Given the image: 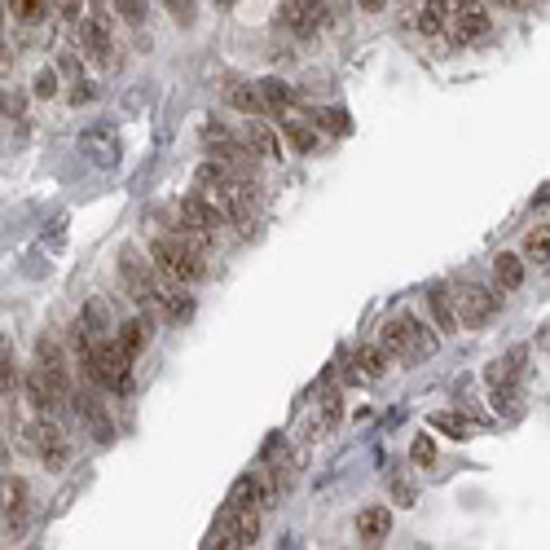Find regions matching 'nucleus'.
I'll use <instances>...</instances> for the list:
<instances>
[{"mask_svg": "<svg viewBox=\"0 0 550 550\" xmlns=\"http://www.w3.org/2000/svg\"><path fill=\"white\" fill-rule=\"evenodd\" d=\"M524 260H537V265L550 260V225H537V229L524 238Z\"/></svg>", "mask_w": 550, "mask_h": 550, "instance_id": "4be33fe9", "label": "nucleus"}, {"mask_svg": "<svg viewBox=\"0 0 550 550\" xmlns=\"http://www.w3.org/2000/svg\"><path fill=\"white\" fill-rule=\"evenodd\" d=\"M260 93H265V102H269V115H291V106H295V93H291V84H282V79H260Z\"/></svg>", "mask_w": 550, "mask_h": 550, "instance_id": "f3484780", "label": "nucleus"}, {"mask_svg": "<svg viewBox=\"0 0 550 550\" xmlns=\"http://www.w3.org/2000/svg\"><path fill=\"white\" fill-rule=\"evenodd\" d=\"M23 507H27V484H23V480H5V524H9V528H18Z\"/></svg>", "mask_w": 550, "mask_h": 550, "instance_id": "a211bd4d", "label": "nucleus"}, {"mask_svg": "<svg viewBox=\"0 0 550 550\" xmlns=\"http://www.w3.org/2000/svg\"><path fill=\"white\" fill-rule=\"evenodd\" d=\"M115 5H119V14H124L128 27H141V23H145V0H115Z\"/></svg>", "mask_w": 550, "mask_h": 550, "instance_id": "2f4dec72", "label": "nucleus"}, {"mask_svg": "<svg viewBox=\"0 0 550 550\" xmlns=\"http://www.w3.org/2000/svg\"><path fill=\"white\" fill-rule=\"evenodd\" d=\"M493 274H498V286H502V291H519V286H524V256L502 251V256L493 260Z\"/></svg>", "mask_w": 550, "mask_h": 550, "instance_id": "dca6fc26", "label": "nucleus"}, {"mask_svg": "<svg viewBox=\"0 0 550 550\" xmlns=\"http://www.w3.org/2000/svg\"><path fill=\"white\" fill-rule=\"evenodd\" d=\"M458 5H462V9H476V0H458Z\"/></svg>", "mask_w": 550, "mask_h": 550, "instance_id": "ea45409f", "label": "nucleus"}, {"mask_svg": "<svg viewBox=\"0 0 550 550\" xmlns=\"http://www.w3.org/2000/svg\"><path fill=\"white\" fill-rule=\"evenodd\" d=\"M70 392L67 387H58V383H53V378L44 375V370H40V366H35L32 375H27V401H32L35 410H58V406H62V401H67Z\"/></svg>", "mask_w": 550, "mask_h": 550, "instance_id": "0eeeda50", "label": "nucleus"}, {"mask_svg": "<svg viewBox=\"0 0 550 550\" xmlns=\"http://www.w3.org/2000/svg\"><path fill=\"white\" fill-rule=\"evenodd\" d=\"M27 449L35 458H44L49 467H62L67 462V445H62V432L53 423H32L27 427Z\"/></svg>", "mask_w": 550, "mask_h": 550, "instance_id": "20e7f679", "label": "nucleus"}, {"mask_svg": "<svg viewBox=\"0 0 550 550\" xmlns=\"http://www.w3.org/2000/svg\"><path fill=\"white\" fill-rule=\"evenodd\" d=\"M282 133H286V141L300 150V154H312V145H317V137H312V128H304V124H295V119H282Z\"/></svg>", "mask_w": 550, "mask_h": 550, "instance_id": "b1692460", "label": "nucleus"}, {"mask_svg": "<svg viewBox=\"0 0 550 550\" xmlns=\"http://www.w3.org/2000/svg\"><path fill=\"white\" fill-rule=\"evenodd\" d=\"M32 93L35 98H53L58 93V70H35V79H32Z\"/></svg>", "mask_w": 550, "mask_h": 550, "instance_id": "c756f323", "label": "nucleus"}, {"mask_svg": "<svg viewBox=\"0 0 550 550\" xmlns=\"http://www.w3.org/2000/svg\"><path fill=\"white\" fill-rule=\"evenodd\" d=\"M79 35H84V49H89V58H93L98 67H110V49H115V40H110V18H106L102 9L84 18Z\"/></svg>", "mask_w": 550, "mask_h": 550, "instance_id": "423d86ee", "label": "nucleus"}, {"mask_svg": "<svg viewBox=\"0 0 550 550\" xmlns=\"http://www.w3.org/2000/svg\"><path fill=\"white\" fill-rule=\"evenodd\" d=\"M35 366H40L44 375L53 378L58 387H67V392H70V370H67V357H62V348L53 344V340H40V344H35Z\"/></svg>", "mask_w": 550, "mask_h": 550, "instance_id": "1a4fd4ad", "label": "nucleus"}, {"mask_svg": "<svg viewBox=\"0 0 550 550\" xmlns=\"http://www.w3.org/2000/svg\"><path fill=\"white\" fill-rule=\"evenodd\" d=\"M225 102L234 106V110H242V115H269L265 93L251 89V84H229V89H225Z\"/></svg>", "mask_w": 550, "mask_h": 550, "instance_id": "f8f14e48", "label": "nucleus"}, {"mask_svg": "<svg viewBox=\"0 0 550 550\" xmlns=\"http://www.w3.org/2000/svg\"><path fill=\"white\" fill-rule=\"evenodd\" d=\"M159 309L168 312L172 322H185V317L194 312V304H190V295H185V291H181V282H176V286H168V291H163V300H159Z\"/></svg>", "mask_w": 550, "mask_h": 550, "instance_id": "aec40b11", "label": "nucleus"}, {"mask_svg": "<svg viewBox=\"0 0 550 550\" xmlns=\"http://www.w3.org/2000/svg\"><path fill=\"white\" fill-rule=\"evenodd\" d=\"M489 27H493V23H489V14H480V9H462V14H458V23H453V35H458L462 44H471V40H484Z\"/></svg>", "mask_w": 550, "mask_h": 550, "instance_id": "2eb2a0df", "label": "nucleus"}, {"mask_svg": "<svg viewBox=\"0 0 550 550\" xmlns=\"http://www.w3.org/2000/svg\"><path fill=\"white\" fill-rule=\"evenodd\" d=\"M49 5L53 0H14V14H18V23H40L49 14Z\"/></svg>", "mask_w": 550, "mask_h": 550, "instance_id": "cd10ccee", "label": "nucleus"}, {"mask_svg": "<svg viewBox=\"0 0 550 550\" xmlns=\"http://www.w3.org/2000/svg\"><path fill=\"white\" fill-rule=\"evenodd\" d=\"M357 5H361V14H378L383 9V0H357Z\"/></svg>", "mask_w": 550, "mask_h": 550, "instance_id": "4c0bfd02", "label": "nucleus"}, {"mask_svg": "<svg viewBox=\"0 0 550 550\" xmlns=\"http://www.w3.org/2000/svg\"><path fill=\"white\" fill-rule=\"evenodd\" d=\"M410 348H414V357H432V352H436L432 326H423V322H414V317H410Z\"/></svg>", "mask_w": 550, "mask_h": 550, "instance_id": "a878e982", "label": "nucleus"}, {"mask_svg": "<svg viewBox=\"0 0 550 550\" xmlns=\"http://www.w3.org/2000/svg\"><path fill=\"white\" fill-rule=\"evenodd\" d=\"M352 375L357 378H383L387 375V352L383 348H357L352 352Z\"/></svg>", "mask_w": 550, "mask_h": 550, "instance_id": "ddd939ff", "label": "nucleus"}, {"mask_svg": "<svg viewBox=\"0 0 550 550\" xmlns=\"http://www.w3.org/2000/svg\"><path fill=\"white\" fill-rule=\"evenodd\" d=\"M484 378H489L493 387H516V378H519V352H511V357H498V361L484 370Z\"/></svg>", "mask_w": 550, "mask_h": 550, "instance_id": "6ab92c4d", "label": "nucleus"}, {"mask_svg": "<svg viewBox=\"0 0 550 550\" xmlns=\"http://www.w3.org/2000/svg\"><path fill=\"white\" fill-rule=\"evenodd\" d=\"M533 203H550V185H542V190H537V199H533Z\"/></svg>", "mask_w": 550, "mask_h": 550, "instance_id": "58836bf2", "label": "nucleus"}, {"mask_svg": "<svg viewBox=\"0 0 550 550\" xmlns=\"http://www.w3.org/2000/svg\"><path fill=\"white\" fill-rule=\"evenodd\" d=\"M502 5H524V0H502Z\"/></svg>", "mask_w": 550, "mask_h": 550, "instance_id": "a19ab883", "label": "nucleus"}, {"mask_svg": "<svg viewBox=\"0 0 550 550\" xmlns=\"http://www.w3.org/2000/svg\"><path fill=\"white\" fill-rule=\"evenodd\" d=\"M84 326H89V331H93V335H110V331H115V326H110V317H106V304L102 300H89V304H84Z\"/></svg>", "mask_w": 550, "mask_h": 550, "instance_id": "393cba45", "label": "nucleus"}, {"mask_svg": "<svg viewBox=\"0 0 550 550\" xmlns=\"http://www.w3.org/2000/svg\"><path fill=\"white\" fill-rule=\"evenodd\" d=\"M340 414H344V396L331 387V392L322 396V418H326V423H340Z\"/></svg>", "mask_w": 550, "mask_h": 550, "instance_id": "473e14b6", "label": "nucleus"}, {"mask_svg": "<svg viewBox=\"0 0 550 550\" xmlns=\"http://www.w3.org/2000/svg\"><path fill=\"white\" fill-rule=\"evenodd\" d=\"M150 260L172 277V282H181V286H190V282H199V277L207 274L203 247H194V242L181 238V234H176V238H154L150 242Z\"/></svg>", "mask_w": 550, "mask_h": 550, "instance_id": "f257e3e1", "label": "nucleus"}, {"mask_svg": "<svg viewBox=\"0 0 550 550\" xmlns=\"http://www.w3.org/2000/svg\"><path fill=\"white\" fill-rule=\"evenodd\" d=\"M93 102V84L89 79H75V89H70V106H84Z\"/></svg>", "mask_w": 550, "mask_h": 550, "instance_id": "c9c22d12", "label": "nucleus"}, {"mask_svg": "<svg viewBox=\"0 0 550 550\" xmlns=\"http://www.w3.org/2000/svg\"><path fill=\"white\" fill-rule=\"evenodd\" d=\"M432 427L453 436V441H467V418L462 414H432Z\"/></svg>", "mask_w": 550, "mask_h": 550, "instance_id": "bb28decb", "label": "nucleus"}, {"mask_svg": "<svg viewBox=\"0 0 550 550\" xmlns=\"http://www.w3.org/2000/svg\"><path fill=\"white\" fill-rule=\"evenodd\" d=\"M58 5V14L70 18V23H79V14H84V0H53Z\"/></svg>", "mask_w": 550, "mask_h": 550, "instance_id": "e433bc0d", "label": "nucleus"}, {"mask_svg": "<svg viewBox=\"0 0 550 550\" xmlns=\"http://www.w3.org/2000/svg\"><path fill=\"white\" fill-rule=\"evenodd\" d=\"M387 533H392V511H387V507H366V511L357 516V537H361V542L375 546Z\"/></svg>", "mask_w": 550, "mask_h": 550, "instance_id": "9d476101", "label": "nucleus"}, {"mask_svg": "<svg viewBox=\"0 0 550 550\" xmlns=\"http://www.w3.org/2000/svg\"><path fill=\"white\" fill-rule=\"evenodd\" d=\"M119 274H124V286H128V295H133L137 304H159L163 291H168V286H159V282L150 277V265L141 260L133 247H124V256H119Z\"/></svg>", "mask_w": 550, "mask_h": 550, "instance_id": "f03ea898", "label": "nucleus"}, {"mask_svg": "<svg viewBox=\"0 0 550 550\" xmlns=\"http://www.w3.org/2000/svg\"><path fill=\"white\" fill-rule=\"evenodd\" d=\"M75 414H84V423L93 427V436H98L102 445H110V441H115V427H110L106 410L93 401V396H84V392H79V396H75Z\"/></svg>", "mask_w": 550, "mask_h": 550, "instance_id": "9b49d317", "label": "nucleus"}, {"mask_svg": "<svg viewBox=\"0 0 550 550\" xmlns=\"http://www.w3.org/2000/svg\"><path fill=\"white\" fill-rule=\"evenodd\" d=\"M119 344L137 357L141 348L150 344V326H145V322H124V326H119Z\"/></svg>", "mask_w": 550, "mask_h": 550, "instance_id": "5701e85b", "label": "nucleus"}, {"mask_svg": "<svg viewBox=\"0 0 550 550\" xmlns=\"http://www.w3.org/2000/svg\"><path fill=\"white\" fill-rule=\"evenodd\" d=\"M427 304H432V317H436V331L453 335V331L462 326V317H458V312H453V304H449L445 286H432V291H427Z\"/></svg>", "mask_w": 550, "mask_h": 550, "instance_id": "4468645a", "label": "nucleus"}, {"mask_svg": "<svg viewBox=\"0 0 550 550\" xmlns=\"http://www.w3.org/2000/svg\"><path fill=\"white\" fill-rule=\"evenodd\" d=\"M251 145H256L265 159H282V145H277L274 128H269V124H260L256 115H251Z\"/></svg>", "mask_w": 550, "mask_h": 550, "instance_id": "412c9836", "label": "nucleus"}, {"mask_svg": "<svg viewBox=\"0 0 550 550\" xmlns=\"http://www.w3.org/2000/svg\"><path fill=\"white\" fill-rule=\"evenodd\" d=\"M163 5H168V14H172L176 23H185V27L194 23V0H163Z\"/></svg>", "mask_w": 550, "mask_h": 550, "instance_id": "72a5a7b5", "label": "nucleus"}, {"mask_svg": "<svg viewBox=\"0 0 550 550\" xmlns=\"http://www.w3.org/2000/svg\"><path fill=\"white\" fill-rule=\"evenodd\" d=\"M493 312H498V295L493 291H484V286L458 291V317H462V326H484V322H493Z\"/></svg>", "mask_w": 550, "mask_h": 550, "instance_id": "39448f33", "label": "nucleus"}, {"mask_svg": "<svg viewBox=\"0 0 550 550\" xmlns=\"http://www.w3.org/2000/svg\"><path fill=\"white\" fill-rule=\"evenodd\" d=\"M410 458H414V467H432L436 462V441L432 436H414Z\"/></svg>", "mask_w": 550, "mask_h": 550, "instance_id": "c85d7f7f", "label": "nucleus"}, {"mask_svg": "<svg viewBox=\"0 0 550 550\" xmlns=\"http://www.w3.org/2000/svg\"><path fill=\"white\" fill-rule=\"evenodd\" d=\"M317 128H331V133H340V137H344L352 124H348L344 110H322V115H317Z\"/></svg>", "mask_w": 550, "mask_h": 550, "instance_id": "7c9ffc66", "label": "nucleus"}, {"mask_svg": "<svg viewBox=\"0 0 550 550\" xmlns=\"http://www.w3.org/2000/svg\"><path fill=\"white\" fill-rule=\"evenodd\" d=\"M378 348H383L387 357H414V348H410V312H396V317H387V322H383V331H378Z\"/></svg>", "mask_w": 550, "mask_h": 550, "instance_id": "6e6552de", "label": "nucleus"}, {"mask_svg": "<svg viewBox=\"0 0 550 550\" xmlns=\"http://www.w3.org/2000/svg\"><path fill=\"white\" fill-rule=\"evenodd\" d=\"M260 537V511L256 507H225V537L220 546H251Z\"/></svg>", "mask_w": 550, "mask_h": 550, "instance_id": "7ed1b4c3", "label": "nucleus"}, {"mask_svg": "<svg viewBox=\"0 0 550 550\" xmlns=\"http://www.w3.org/2000/svg\"><path fill=\"white\" fill-rule=\"evenodd\" d=\"M418 27H423L427 35H436V32H441V0H436V5H432V9H427V14L418 18Z\"/></svg>", "mask_w": 550, "mask_h": 550, "instance_id": "f704fd0d", "label": "nucleus"}, {"mask_svg": "<svg viewBox=\"0 0 550 550\" xmlns=\"http://www.w3.org/2000/svg\"><path fill=\"white\" fill-rule=\"evenodd\" d=\"M216 5H234V0H216Z\"/></svg>", "mask_w": 550, "mask_h": 550, "instance_id": "79ce46f5", "label": "nucleus"}]
</instances>
